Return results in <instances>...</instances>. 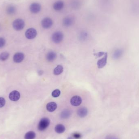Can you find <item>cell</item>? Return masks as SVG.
Masks as SVG:
<instances>
[{"label":"cell","mask_w":139,"mask_h":139,"mask_svg":"<svg viewBox=\"0 0 139 139\" xmlns=\"http://www.w3.org/2000/svg\"><path fill=\"white\" fill-rule=\"evenodd\" d=\"M29 9L31 13L37 14L41 10V5L37 3H33L30 5Z\"/></svg>","instance_id":"6"},{"label":"cell","mask_w":139,"mask_h":139,"mask_svg":"<svg viewBox=\"0 0 139 139\" xmlns=\"http://www.w3.org/2000/svg\"><path fill=\"white\" fill-rule=\"evenodd\" d=\"M20 93L17 91L14 90L11 91L9 95V98L13 101H16L20 99Z\"/></svg>","instance_id":"9"},{"label":"cell","mask_w":139,"mask_h":139,"mask_svg":"<svg viewBox=\"0 0 139 139\" xmlns=\"http://www.w3.org/2000/svg\"><path fill=\"white\" fill-rule=\"evenodd\" d=\"M36 137V134L35 132L33 131L27 132L25 135V139H34Z\"/></svg>","instance_id":"19"},{"label":"cell","mask_w":139,"mask_h":139,"mask_svg":"<svg viewBox=\"0 0 139 139\" xmlns=\"http://www.w3.org/2000/svg\"><path fill=\"white\" fill-rule=\"evenodd\" d=\"M68 139H73V138L72 137H69L68 138Z\"/></svg>","instance_id":"28"},{"label":"cell","mask_w":139,"mask_h":139,"mask_svg":"<svg viewBox=\"0 0 139 139\" xmlns=\"http://www.w3.org/2000/svg\"><path fill=\"white\" fill-rule=\"evenodd\" d=\"M123 51L122 49H118L115 50L113 53V57L115 59H118L120 58L123 55Z\"/></svg>","instance_id":"17"},{"label":"cell","mask_w":139,"mask_h":139,"mask_svg":"<svg viewBox=\"0 0 139 139\" xmlns=\"http://www.w3.org/2000/svg\"><path fill=\"white\" fill-rule=\"evenodd\" d=\"M16 7L13 6H9L7 9V12L9 15H13L16 12Z\"/></svg>","instance_id":"20"},{"label":"cell","mask_w":139,"mask_h":139,"mask_svg":"<svg viewBox=\"0 0 139 139\" xmlns=\"http://www.w3.org/2000/svg\"><path fill=\"white\" fill-rule=\"evenodd\" d=\"M107 53H105L104 57L98 61L97 66L99 68H102L106 65L107 62Z\"/></svg>","instance_id":"10"},{"label":"cell","mask_w":139,"mask_h":139,"mask_svg":"<svg viewBox=\"0 0 139 139\" xmlns=\"http://www.w3.org/2000/svg\"><path fill=\"white\" fill-rule=\"evenodd\" d=\"M55 131L58 134L62 133L66 130V128L64 125L58 124L56 126L55 128Z\"/></svg>","instance_id":"16"},{"label":"cell","mask_w":139,"mask_h":139,"mask_svg":"<svg viewBox=\"0 0 139 139\" xmlns=\"http://www.w3.org/2000/svg\"><path fill=\"white\" fill-rule=\"evenodd\" d=\"M37 32L34 28H29L25 32V36L28 39H33L36 36Z\"/></svg>","instance_id":"4"},{"label":"cell","mask_w":139,"mask_h":139,"mask_svg":"<svg viewBox=\"0 0 139 139\" xmlns=\"http://www.w3.org/2000/svg\"><path fill=\"white\" fill-rule=\"evenodd\" d=\"M61 94V91L59 89H55V90L52 92V96L54 98H57L59 97Z\"/></svg>","instance_id":"23"},{"label":"cell","mask_w":139,"mask_h":139,"mask_svg":"<svg viewBox=\"0 0 139 139\" xmlns=\"http://www.w3.org/2000/svg\"><path fill=\"white\" fill-rule=\"evenodd\" d=\"M64 7V2L61 1H58L55 2L53 5V8L56 11L62 10Z\"/></svg>","instance_id":"13"},{"label":"cell","mask_w":139,"mask_h":139,"mask_svg":"<svg viewBox=\"0 0 139 139\" xmlns=\"http://www.w3.org/2000/svg\"><path fill=\"white\" fill-rule=\"evenodd\" d=\"M71 115V113L70 111L68 110H66L62 112L61 114V117L62 119H67L70 117Z\"/></svg>","instance_id":"21"},{"label":"cell","mask_w":139,"mask_h":139,"mask_svg":"<svg viewBox=\"0 0 139 139\" xmlns=\"http://www.w3.org/2000/svg\"><path fill=\"white\" fill-rule=\"evenodd\" d=\"M57 57V54L53 51H50L47 55V61L52 62L54 61Z\"/></svg>","instance_id":"15"},{"label":"cell","mask_w":139,"mask_h":139,"mask_svg":"<svg viewBox=\"0 0 139 139\" xmlns=\"http://www.w3.org/2000/svg\"><path fill=\"white\" fill-rule=\"evenodd\" d=\"M64 71V68L61 65H58L57 67L55 68L54 70L53 73L54 75H58L62 73Z\"/></svg>","instance_id":"18"},{"label":"cell","mask_w":139,"mask_h":139,"mask_svg":"<svg viewBox=\"0 0 139 139\" xmlns=\"http://www.w3.org/2000/svg\"><path fill=\"white\" fill-rule=\"evenodd\" d=\"M64 38V34L61 31H57L52 35V40L56 44L60 43L62 41Z\"/></svg>","instance_id":"3"},{"label":"cell","mask_w":139,"mask_h":139,"mask_svg":"<svg viewBox=\"0 0 139 139\" xmlns=\"http://www.w3.org/2000/svg\"><path fill=\"white\" fill-rule=\"evenodd\" d=\"M57 105L53 102H49L47 105V109L49 112L55 111L57 108Z\"/></svg>","instance_id":"14"},{"label":"cell","mask_w":139,"mask_h":139,"mask_svg":"<svg viewBox=\"0 0 139 139\" xmlns=\"http://www.w3.org/2000/svg\"><path fill=\"white\" fill-rule=\"evenodd\" d=\"M5 104V98L0 97V108L3 107Z\"/></svg>","instance_id":"25"},{"label":"cell","mask_w":139,"mask_h":139,"mask_svg":"<svg viewBox=\"0 0 139 139\" xmlns=\"http://www.w3.org/2000/svg\"><path fill=\"white\" fill-rule=\"evenodd\" d=\"M73 137L76 139H80L82 137V135L80 133H75L73 134Z\"/></svg>","instance_id":"26"},{"label":"cell","mask_w":139,"mask_h":139,"mask_svg":"<svg viewBox=\"0 0 139 139\" xmlns=\"http://www.w3.org/2000/svg\"><path fill=\"white\" fill-rule=\"evenodd\" d=\"M25 55L23 53H17L14 56L13 60L15 62L19 63L23 61Z\"/></svg>","instance_id":"11"},{"label":"cell","mask_w":139,"mask_h":139,"mask_svg":"<svg viewBox=\"0 0 139 139\" xmlns=\"http://www.w3.org/2000/svg\"><path fill=\"white\" fill-rule=\"evenodd\" d=\"M50 124V120L49 118H44L41 119L38 125V129L40 131H44L48 128Z\"/></svg>","instance_id":"1"},{"label":"cell","mask_w":139,"mask_h":139,"mask_svg":"<svg viewBox=\"0 0 139 139\" xmlns=\"http://www.w3.org/2000/svg\"><path fill=\"white\" fill-rule=\"evenodd\" d=\"M74 18L72 16H67L64 18L63 20V24L65 27L71 26L74 22Z\"/></svg>","instance_id":"7"},{"label":"cell","mask_w":139,"mask_h":139,"mask_svg":"<svg viewBox=\"0 0 139 139\" xmlns=\"http://www.w3.org/2000/svg\"><path fill=\"white\" fill-rule=\"evenodd\" d=\"M25 23L23 20L17 19L15 20L13 23V28L16 31H19L24 29Z\"/></svg>","instance_id":"2"},{"label":"cell","mask_w":139,"mask_h":139,"mask_svg":"<svg viewBox=\"0 0 139 139\" xmlns=\"http://www.w3.org/2000/svg\"><path fill=\"white\" fill-rule=\"evenodd\" d=\"M82 99L79 96H75L72 98L71 103L74 106H78L82 103Z\"/></svg>","instance_id":"8"},{"label":"cell","mask_w":139,"mask_h":139,"mask_svg":"<svg viewBox=\"0 0 139 139\" xmlns=\"http://www.w3.org/2000/svg\"><path fill=\"white\" fill-rule=\"evenodd\" d=\"M88 113V110L86 107H81L78 110L77 115L80 118H84L87 115Z\"/></svg>","instance_id":"12"},{"label":"cell","mask_w":139,"mask_h":139,"mask_svg":"<svg viewBox=\"0 0 139 139\" xmlns=\"http://www.w3.org/2000/svg\"><path fill=\"white\" fill-rule=\"evenodd\" d=\"M105 54V53L104 52H100V53H97V54H96V55L98 57H100L102 56L103 55Z\"/></svg>","instance_id":"27"},{"label":"cell","mask_w":139,"mask_h":139,"mask_svg":"<svg viewBox=\"0 0 139 139\" xmlns=\"http://www.w3.org/2000/svg\"><path fill=\"white\" fill-rule=\"evenodd\" d=\"M53 25V20L50 18H44L42 20V25L44 29H48L51 28Z\"/></svg>","instance_id":"5"},{"label":"cell","mask_w":139,"mask_h":139,"mask_svg":"<svg viewBox=\"0 0 139 139\" xmlns=\"http://www.w3.org/2000/svg\"><path fill=\"white\" fill-rule=\"evenodd\" d=\"M9 53L7 52H3L0 55V60L1 61H5L9 57Z\"/></svg>","instance_id":"22"},{"label":"cell","mask_w":139,"mask_h":139,"mask_svg":"<svg viewBox=\"0 0 139 139\" xmlns=\"http://www.w3.org/2000/svg\"><path fill=\"white\" fill-rule=\"evenodd\" d=\"M5 40L3 38H0V48L3 47L5 44Z\"/></svg>","instance_id":"24"}]
</instances>
